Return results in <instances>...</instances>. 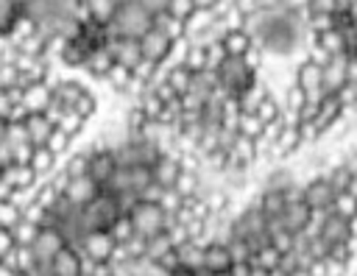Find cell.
I'll list each match as a JSON object with an SVG mask.
<instances>
[{"mask_svg": "<svg viewBox=\"0 0 357 276\" xmlns=\"http://www.w3.org/2000/svg\"><path fill=\"white\" fill-rule=\"evenodd\" d=\"M153 28V17L145 11L142 3H120L112 25L106 28V36H126V39H142Z\"/></svg>", "mask_w": 357, "mask_h": 276, "instance_id": "obj_1", "label": "cell"}, {"mask_svg": "<svg viewBox=\"0 0 357 276\" xmlns=\"http://www.w3.org/2000/svg\"><path fill=\"white\" fill-rule=\"evenodd\" d=\"M257 81H259V70H254V67L245 61V56H243V59L226 56V61L218 67V84H220V89H223L229 98H234V100H237L245 89H251Z\"/></svg>", "mask_w": 357, "mask_h": 276, "instance_id": "obj_2", "label": "cell"}, {"mask_svg": "<svg viewBox=\"0 0 357 276\" xmlns=\"http://www.w3.org/2000/svg\"><path fill=\"white\" fill-rule=\"evenodd\" d=\"M120 215H123V212H120L117 198H114L112 192L100 190V195H98L89 206L78 209V223H81L84 231H109L112 223H114Z\"/></svg>", "mask_w": 357, "mask_h": 276, "instance_id": "obj_3", "label": "cell"}, {"mask_svg": "<svg viewBox=\"0 0 357 276\" xmlns=\"http://www.w3.org/2000/svg\"><path fill=\"white\" fill-rule=\"evenodd\" d=\"M128 220H131L137 237H142V240H153L156 234H165V231H167V226H170L173 217L165 215L159 204L137 201V204L128 209Z\"/></svg>", "mask_w": 357, "mask_h": 276, "instance_id": "obj_4", "label": "cell"}, {"mask_svg": "<svg viewBox=\"0 0 357 276\" xmlns=\"http://www.w3.org/2000/svg\"><path fill=\"white\" fill-rule=\"evenodd\" d=\"M337 184L329 178V173H321V176H312L310 181L301 184V198L304 204L310 206V212H329L335 206V198H337Z\"/></svg>", "mask_w": 357, "mask_h": 276, "instance_id": "obj_5", "label": "cell"}, {"mask_svg": "<svg viewBox=\"0 0 357 276\" xmlns=\"http://www.w3.org/2000/svg\"><path fill=\"white\" fill-rule=\"evenodd\" d=\"M89 151V178L103 190L106 184H109V178L114 176V170H117V162H114V153H112V148L103 142V139H98L92 148H86Z\"/></svg>", "mask_w": 357, "mask_h": 276, "instance_id": "obj_6", "label": "cell"}, {"mask_svg": "<svg viewBox=\"0 0 357 276\" xmlns=\"http://www.w3.org/2000/svg\"><path fill=\"white\" fill-rule=\"evenodd\" d=\"M61 248H67V237H64L61 229H56V226L39 229L36 240L31 243V251H33V256H36V262H39L42 270H47V265L53 262V256H56Z\"/></svg>", "mask_w": 357, "mask_h": 276, "instance_id": "obj_7", "label": "cell"}, {"mask_svg": "<svg viewBox=\"0 0 357 276\" xmlns=\"http://www.w3.org/2000/svg\"><path fill=\"white\" fill-rule=\"evenodd\" d=\"M114 248H117V243L112 240L109 231H84V237L78 243V254L89 262H109Z\"/></svg>", "mask_w": 357, "mask_h": 276, "instance_id": "obj_8", "label": "cell"}, {"mask_svg": "<svg viewBox=\"0 0 357 276\" xmlns=\"http://www.w3.org/2000/svg\"><path fill=\"white\" fill-rule=\"evenodd\" d=\"M53 84L56 81H36L22 89L20 106L25 109V114H45V109L53 103Z\"/></svg>", "mask_w": 357, "mask_h": 276, "instance_id": "obj_9", "label": "cell"}, {"mask_svg": "<svg viewBox=\"0 0 357 276\" xmlns=\"http://www.w3.org/2000/svg\"><path fill=\"white\" fill-rule=\"evenodd\" d=\"M181 176V153H162L153 164H151V178L153 184H159L162 190H173L176 181Z\"/></svg>", "mask_w": 357, "mask_h": 276, "instance_id": "obj_10", "label": "cell"}, {"mask_svg": "<svg viewBox=\"0 0 357 276\" xmlns=\"http://www.w3.org/2000/svg\"><path fill=\"white\" fill-rule=\"evenodd\" d=\"M98 195H100V187H98L89 176L70 178V181H67V187H64V192H61V198H64L73 209H84V206H89Z\"/></svg>", "mask_w": 357, "mask_h": 276, "instance_id": "obj_11", "label": "cell"}, {"mask_svg": "<svg viewBox=\"0 0 357 276\" xmlns=\"http://www.w3.org/2000/svg\"><path fill=\"white\" fill-rule=\"evenodd\" d=\"M173 45H176V42H170V39H167L162 31H156V28H151V31L139 39L142 59H148V61H153V64H159V67H165V61L170 59Z\"/></svg>", "mask_w": 357, "mask_h": 276, "instance_id": "obj_12", "label": "cell"}, {"mask_svg": "<svg viewBox=\"0 0 357 276\" xmlns=\"http://www.w3.org/2000/svg\"><path fill=\"white\" fill-rule=\"evenodd\" d=\"M106 50L112 53V61H114V64H123V67H128V70H134V64L142 59L139 39L112 36V39H106Z\"/></svg>", "mask_w": 357, "mask_h": 276, "instance_id": "obj_13", "label": "cell"}, {"mask_svg": "<svg viewBox=\"0 0 357 276\" xmlns=\"http://www.w3.org/2000/svg\"><path fill=\"white\" fill-rule=\"evenodd\" d=\"M231 268V256H229V248L226 243L220 240H212L204 245V273H229Z\"/></svg>", "mask_w": 357, "mask_h": 276, "instance_id": "obj_14", "label": "cell"}, {"mask_svg": "<svg viewBox=\"0 0 357 276\" xmlns=\"http://www.w3.org/2000/svg\"><path fill=\"white\" fill-rule=\"evenodd\" d=\"M11 192H20V190H33L39 184V178L33 176V170L28 164H8L3 167V178H0Z\"/></svg>", "mask_w": 357, "mask_h": 276, "instance_id": "obj_15", "label": "cell"}, {"mask_svg": "<svg viewBox=\"0 0 357 276\" xmlns=\"http://www.w3.org/2000/svg\"><path fill=\"white\" fill-rule=\"evenodd\" d=\"M45 273H50V276H81V254L75 248H70V245L61 248L53 256V262L47 265Z\"/></svg>", "mask_w": 357, "mask_h": 276, "instance_id": "obj_16", "label": "cell"}, {"mask_svg": "<svg viewBox=\"0 0 357 276\" xmlns=\"http://www.w3.org/2000/svg\"><path fill=\"white\" fill-rule=\"evenodd\" d=\"M22 125H25L28 142H31L33 148H45L47 137H50V134H53V128H56L45 114H28V117L22 120Z\"/></svg>", "mask_w": 357, "mask_h": 276, "instance_id": "obj_17", "label": "cell"}, {"mask_svg": "<svg viewBox=\"0 0 357 276\" xmlns=\"http://www.w3.org/2000/svg\"><path fill=\"white\" fill-rule=\"evenodd\" d=\"M3 262L8 268H14L17 273H25V276H36L42 270L39 262H36V256H33V251H31V245H14V251Z\"/></svg>", "mask_w": 357, "mask_h": 276, "instance_id": "obj_18", "label": "cell"}, {"mask_svg": "<svg viewBox=\"0 0 357 276\" xmlns=\"http://www.w3.org/2000/svg\"><path fill=\"white\" fill-rule=\"evenodd\" d=\"M28 167L33 170V176H36L39 181H47V178L56 173V167H59V156H56V153H50L47 148H33Z\"/></svg>", "mask_w": 357, "mask_h": 276, "instance_id": "obj_19", "label": "cell"}, {"mask_svg": "<svg viewBox=\"0 0 357 276\" xmlns=\"http://www.w3.org/2000/svg\"><path fill=\"white\" fill-rule=\"evenodd\" d=\"M84 92H86V86H84L81 81H73V78H64V81H56V84H53V100L61 103L64 109H73L75 100H78Z\"/></svg>", "mask_w": 357, "mask_h": 276, "instance_id": "obj_20", "label": "cell"}, {"mask_svg": "<svg viewBox=\"0 0 357 276\" xmlns=\"http://www.w3.org/2000/svg\"><path fill=\"white\" fill-rule=\"evenodd\" d=\"M178 254V265L181 270H190V273H204V245L201 243H184L181 248H176Z\"/></svg>", "mask_w": 357, "mask_h": 276, "instance_id": "obj_21", "label": "cell"}, {"mask_svg": "<svg viewBox=\"0 0 357 276\" xmlns=\"http://www.w3.org/2000/svg\"><path fill=\"white\" fill-rule=\"evenodd\" d=\"M220 45H223L226 56H231V59H243L254 47V42H251V36L245 31H226L220 36Z\"/></svg>", "mask_w": 357, "mask_h": 276, "instance_id": "obj_22", "label": "cell"}, {"mask_svg": "<svg viewBox=\"0 0 357 276\" xmlns=\"http://www.w3.org/2000/svg\"><path fill=\"white\" fill-rule=\"evenodd\" d=\"M117 6L120 3L114 0H89V22L98 28H109L117 14Z\"/></svg>", "mask_w": 357, "mask_h": 276, "instance_id": "obj_23", "label": "cell"}, {"mask_svg": "<svg viewBox=\"0 0 357 276\" xmlns=\"http://www.w3.org/2000/svg\"><path fill=\"white\" fill-rule=\"evenodd\" d=\"M153 28L162 31L170 42H181V39H187V28H184V22L176 20V17H170L167 11H162L159 17H153Z\"/></svg>", "mask_w": 357, "mask_h": 276, "instance_id": "obj_24", "label": "cell"}, {"mask_svg": "<svg viewBox=\"0 0 357 276\" xmlns=\"http://www.w3.org/2000/svg\"><path fill=\"white\" fill-rule=\"evenodd\" d=\"M181 67H184V70H190L192 75L204 72V70H206V45H201V42H187V50H184Z\"/></svg>", "mask_w": 357, "mask_h": 276, "instance_id": "obj_25", "label": "cell"}, {"mask_svg": "<svg viewBox=\"0 0 357 276\" xmlns=\"http://www.w3.org/2000/svg\"><path fill=\"white\" fill-rule=\"evenodd\" d=\"M112 64H114V61H112V53H109L106 45H103V47H98V50L89 53L84 70H86L89 75H95V78H106V72L112 70Z\"/></svg>", "mask_w": 357, "mask_h": 276, "instance_id": "obj_26", "label": "cell"}, {"mask_svg": "<svg viewBox=\"0 0 357 276\" xmlns=\"http://www.w3.org/2000/svg\"><path fill=\"white\" fill-rule=\"evenodd\" d=\"M61 173L67 178H81V176H89V151H73L64 164H61Z\"/></svg>", "mask_w": 357, "mask_h": 276, "instance_id": "obj_27", "label": "cell"}, {"mask_svg": "<svg viewBox=\"0 0 357 276\" xmlns=\"http://www.w3.org/2000/svg\"><path fill=\"white\" fill-rule=\"evenodd\" d=\"M184 201L187 198H195L198 192H201V170H184L181 167V176H178V181H176V187H173Z\"/></svg>", "mask_w": 357, "mask_h": 276, "instance_id": "obj_28", "label": "cell"}, {"mask_svg": "<svg viewBox=\"0 0 357 276\" xmlns=\"http://www.w3.org/2000/svg\"><path fill=\"white\" fill-rule=\"evenodd\" d=\"M165 81L173 86V92L181 98V95H187L190 92V86H192V72L190 70H184L181 64L178 67H170V70H165Z\"/></svg>", "mask_w": 357, "mask_h": 276, "instance_id": "obj_29", "label": "cell"}, {"mask_svg": "<svg viewBox=\"0 0 357 276\" xmlns=\"http://www.w3.org/2000/svg\"><path fill=\"white\" fill-rule=\"evenodd\" d=\"M22 14V3H11V0H0V36H8L14 22Z\"/></svg>", "mask_w": 357, "mask_h": 276, "instance_id": "obj_30", "label": "cell"}, {"mask_svg": "<svg viewBox=\"0 0 357 276\" xmlns=\"http://www.w3.org/2000/svg\"><path fill=\"white\" fill-rule=\"evenodd\" d=\"M103 81H109V86H112V89H117V92H128V86H131L134 75H131V70H128V67H123V64H112V70L106 72V78H103Z\"/></svg>", "mask_w": 357, "mask_h": 276, "instance_id": "obj_31", "label": "cell"}, {"mask_svg": "<svg viewBox=\"0 0 357 276\" xmlns=\"http://www.w3.org/2000/svg\"><path fill=\"white\" fill-rule=\"evenodd\" d=\"M84 123H86L84 117H78V114H75L73 109H67V112H64V114L59 117L56 128H59V131H64V134H67L70 139H75V137H78V134L84 131Z\"/></svg>", "mask_w": 357, "mask_h": 276, "instance_id": "obj_32", "label": "cell"}, {"mask_svg": "<svg viewBox=\"0 0 357 276\" xmlns=\"http://www.w3.org/2000/svg\"><path fill=\"white\" fill-rule=\"evenodd\" d=\"M170 251H173V243H170V237H167V231H165V234H156L153 240H148L145 259H148V262H156V259H162V256L170 254Z\"/></svg>", "mask_w": 357, "mask_h": 276, "instance_id": "obj_33", "label": "cell"}, {"mask_svg": "<svg viewBox=\"0 0 357 276\" xmlns=\"http://www.w3.org/2000/svg\"><path fill=\"white\" fill-rule=\"evenodd\" d=\"M70 145H73V139H70L64 131H59V128H53V134H50L47 142H45V148H47L50 153H56V156H70Z\"/></svg>", "mask_w": 357, "mask_h": 276, "instance_id": "obj_34", "label": "cell"}, {"mask_svg": "<svg viewBox=\"0 0 357 276\" xmlns=\"http://www.w3.org/2000/svg\"><path fill=\"white\" fill-rule=\"evenodd\" d=\"M109 234H112V240L117 243V245H123V243H128L131 237H134V226H131V220H128V215H120L114 223H112V229H109Z\"/></svg>", "mask_w": 357, "mask_h": 276, "instance_id": "obj_35", "label": "cell"}, {"mask_svg": "<svg viewBox=\"0 0 357 276\" xmlns=\"http://www.w3.org/2000/svg\"><path fill=\"white\" fill-rule=\"evenodd\" d=\"M36 234H39V226H33V223H28V220H20V223L11 229V237H14L17 245H31V243L36 240Z\"/></svg>", "mask_w": 357, "mask_h": 276, "instance_id": "obj_36", "label": "cell"}, {"mask_svg": "<svg viewBox=\"0 0 357 276\" xmlns=\"http://www.w3.org/2000/svg\"><path fill=\"white\" fill-rule=\"evenodd\" d=\"M20 220H22V212L11 201H0V229H8L11 231Z\"/></svg>", "mask_w": 357, "mask_h": 276, "instance_id": "obj_37", "label": "cell"}, {"mask_svg": "<svg viewBox=\"0 0 357 276\" xmlns=\"http://www.w3.org/2000/svg\"><path fill=\"white\" fill-rule=\"evenodd\" d=\"M192 11H195V0H167V14L181 22H187L192 17Z\"/></svg>", "mask_w": 357, "mask_h": 276, "instance_id": "obj_38", "label": "cell"}, {"mask_svg": "<svg viewBox=\"0 0 357 276\" xmlns=\"http://www.w3.org/2000/svg\"><path fill=\"white\" fill-rule=\"evenodd\" d=\"M73 112H75L78 117H84V120H89V117H92V114L98 112V98H95V95H92V92L86 89V92H84V95H81V98L75 100V106H73Z\"/></svg>", "mask_w": 357, "mask_h": 276, "instance_id": "obj_39", "label": "cell"}, {"mask_svg": "<svg viewBox=\"0 0 357 276\" xmlns=\"http://www.w3.org/2000/svg\"><path fill=\"white\" fill-rule=\"evenodd\" d=\"M181 204H184V198H181L176 190H165V192H162V198H159L162 212H165V215H170V217H173V215L181 209Z\"/></svg>", "mask_w": 357, "mask_h": 276, "instance_id": "obj_40", "label": "cell"}, {"mask_svg": "<svg viewBox=\"0 0 357 276\" xmlns=\"http://www.w3.org/2000/svg\"><path fill=\"white\" fill-rule=\"evenodd\" d=\"M14 245H17V243H14L11 231H8V229H0V262L14 251Z\"/></svg>", "mask_w": 357, "mask_h": 276, "instance_id": "obj_41", "label": "cell"}, {"mask_svg": "<svg viewBox=\"0 0 357 276\" xmlns=\"http://www.w3.org/2000/svg\"><path fill=\"white\" fill-rule=\"evenodd\" d=\"M0 276H17V270H14V268H8L6 262H0Z\"/></svg>", "mask_w": 357, "mask_h": 276, "instance_id": "obj_42", "label": "cell"}, {"mask_svg": "<svg viewBox=\"0 0 357 276\" xmlns=\"http://www.w3.org/2000/svg\"><path fill=\"white\" fill-rule=\"evenodd\" d=\"M212 276H231V273H212Z\"/></svg>", "mask_w": 357, "mask_h": 276, "instance_id": "obj_43", "label": "cell"}, {"mask_svg": "<svg viewBox=\"0 0 357 276\" xmlns=\"http://www.w3.org/2000/svg\"><path fill=\"white\" fill-rule=\"evenodd\" d=\"M36 276H50V273H45V270H39V273H36Z\"/></svg>", "mask_w": 357, "mask_h": 276, "instance_id": "obj_44", "label": "cell"}, {"mask_svg": "<svg viewBox=\"0 0 357 276\" xmlns=\"http://www.w3.org/2000/svg\"><path fill=\"white\" fill-rule=\"evenodd\" d=\"M0 178H3V164H0Z\"/></svg>", "mask_w": 357, "mask_h": 276, "instance_id": "obj_45", "label": "cell"}, {"mask_svg": "<svg viewBox=\"0 0 357 276\" xmlns=\"http://www.w3.org/2000/svg\"><path fill=\"white\" fill-rule=\"evenodd\" d=\"M17 276H25V273H17Z\"/></svg>", "mask_w": 357, "mask_h": 276, "instance_id": "obj_46", "label": "cell"}]
</instances>
